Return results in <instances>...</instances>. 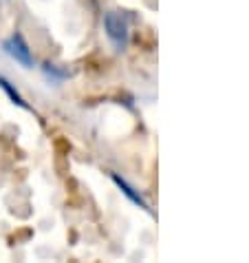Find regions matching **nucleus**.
<instances>
[{
	"label": "nucleus",
	"instance_id": "7ed1b4c3",
	"mask_svg": "<svg viewBox=\"0 0 249 263\" xmlns=\"http://www.w3.org/2000/svg\"><path fill=\"white\" fill-rule=\"evenodd\" d=\"M113 181H115V184H117V186H119V191H121L123 195H126V197H128V199H130V201H133V203H135V206H139V208H143V210H148V203H146V201L141 199V197H139V193H135V188H133V186H128V184H126V181H123L121 177H117V175H113Z\"/></svg>",
	"mask_w": 249,
	"mask_h": 263
},
{
	"label": "nucleus",
	"instance_id": "f257e3e1",
	"mask_svg": "<svg viewBox=\"0 0 249 263\" xmlns=\"http://www.w3.org/2000/svg\"><path fill=\"white\" fill-rule=\"evenodd\" d=\"M104 29H106L108 40L113 42V47L117 51L126 49V45H128V23H126V18H123L121 13L108 11L104 16Z\"/></svg>",
	"mask_w": 249,
	"mask_h": 263
},
{
	"label": "nucleus",
	"instance_id": "20e7f679",
	"mask_svg": "<svg viewBox=\"0 0 249 263\" xmlns=\"http://www.w3.org/2000/svg\"><path fill=\"white\" fill-rule=\"evenodd\" d=\"M0 86H3V89L7 91V96H9V98H11L13 102H16V104H18V106H23V108H27V102L23 100V96H20V93H18V91H13V89H11V84H9V82H7V80H5V78H0Z\"/></svg>",
	"mask_w": 249,
	"mask_h": 263
},
{
	"label": "nucleus",
	"instance_id": "f03ea898",
	"mask_svg": "<svg viewBox=\"0 0 249 263\" xmlns=\"http://www.w3.org/2000/svg\"><path fill=\"white\" fill-rule=\"evenodd\" d=\"M3 49H5V53L13 58L18 64H23L25 69H31L33 67V58H31V49L27 47V42L23 40V35H11V38H7L3 42Z\"/></svg>",
	"mask_w": 249,
	"mask_h": 263
}]
</instances>
